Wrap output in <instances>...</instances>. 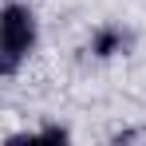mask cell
<instances>
[{
  "label": "cell",
  "mask_w": 146,
  "mask_h": 146,
  "mask_svg": "<svg viewBox=\"0 0 146 146\" xmlns=\"http://www.w3.org/2000/svg\"><path fill=\"white\" fill-rule=\"evenodd\" d=\"M36 36H40V28H36V16L28 4H4L0 8V63L4 67L24 63L36 48Z\"/></svg>",
  "instance_id": "obj_1"
},
{
  "label": "cell",
  "mask_w": 146,
  "mask_h": 146,
  "mask_svg": "<svg viewBox=\"0 0 146 146\" xmlns=\"http://www.w3.org/2000/svg\"><path fill=\"white\" fill-rule=\"evenodd\" d=\"M126 44H130V36L122 32V28H99L95 40H91V51L95 55H119V51H126Z\"/></svg>",
  "instance_id": "obj_2"
},
{
  "label": "cell",
  "mask_w": 146,
  "mask_h": 146,
  "mask_svg": "<svg viewBox=\"0 0 146 146\" xmlns=\"http://www.w3.org/2000/svg\"><path fill=\"white\" fill-rule=\"evenodd\" d=\"M0 67H4V63H0Z\"/></svg>",
  "instance_id": "obj_3"
}]
</instances>
